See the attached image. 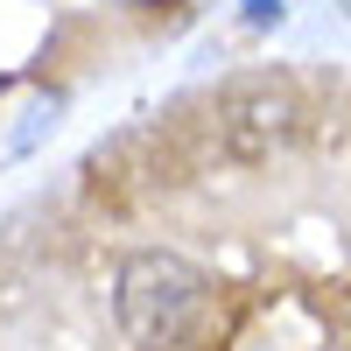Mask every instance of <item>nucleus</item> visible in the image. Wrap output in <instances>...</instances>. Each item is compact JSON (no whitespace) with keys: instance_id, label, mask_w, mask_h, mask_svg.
Returning a JSON list of instances; mask_svg holds the SVG:
<instances>
[{"instance_id":"1","label":"nucleus","mask_w":351,"mask_h":351,"mask_svg":"<svg viewBox=\"0 0 351 351\" xmlns=\"http://www.w3.org/2000/svg\"><path fill=\"white\" fill-rule=\"evenodd\" d=\"M204 302V274L190 267L183 253L141 246L120 260V281H112V309H120V330L141 351H169L176 337L190 330V316Z\"/></svg>"},{"instance_id":"2","label":"nucleus","mask_w":351,"mask_h":351,"mask_svg":"<svg viewBox=\"0 0 351 351\" xmlns=\"http://www.w3.org/2000/svg\"><path fill=\"white\" fill-rule=\"evenodd\" d=\"M281 14V0H246V28H267Z\"/></svg>"}]
</instances>
